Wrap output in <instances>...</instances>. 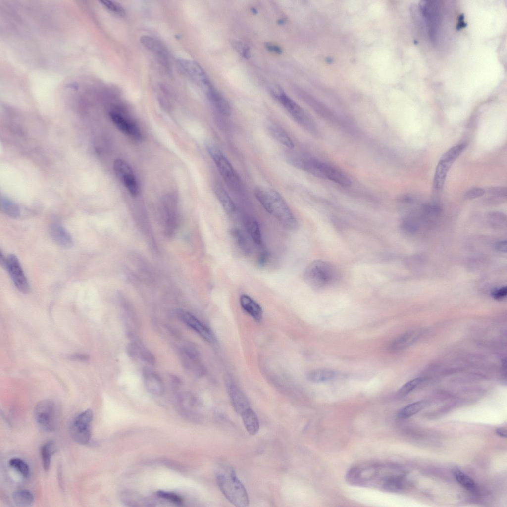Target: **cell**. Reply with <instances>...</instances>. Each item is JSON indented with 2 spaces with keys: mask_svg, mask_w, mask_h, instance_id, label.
<instances>
[{
  "mask_svg": "<svg viewBox=\"0 0 507 507\" xmlns=\"http://www.w3.org/2000/svg\"><path fill=\"white\" fill-rule=\"evenodd\" d=\"M254 195L264 209L288 229L295 230L297 220L282 196L275 190L262 186L254 189Z\"/></svg>",
  "mask_w": 507,
  "mask_h": 507,
  "instance_id": "6da1fadb",
  "label": "cell"
},
{
  "mask_svg": "<svg viewBox=\"0 0 507 507\" xmlns=\"http://www.w3.org/2000/svg\"><path fill=\"white\" fill-rule=\"evenodd\" d=\"M217 485L226 498L238 507L249 506V500L246 488L234 470L229 467H222L216 474Z\"/></svg>",
  "mask_w": 507,
  "mask_h": 507,
  "instance_id": "7a4b0ae2",
  "label": "cell"
},
{
  "mask_svg": "<svg viewBox=\"0 0 507 507\" xmlns=\"http://www.w3.org/2000/svg\"><path fill=\"white\" fill-rule=\"evenodd\" d=\"M303 277L308 286L319 290L334 284L338 278V272L331 263L318 259L312 261L306 266Z\"/></svg>",
  "mask_w": 507,
  "mask_h": 507,
  "instance_id": "3957f363",
  "label": "cell"
},
{
  "mask_svg": "<svg viewBox=\"0 0 507 507\" xmlns=\"http://www.w3.org/2000/svg\"><path fill=\"white\" fill-rule=\"evenodd\" d=\"M295 164L298 167L315 176L328 179L342 186L346 187L351 185L350 178L342 171L318 160L298 159Z\"/></svg>",
  "mask_w": 507,
  "mask_h": 507,
  "instance_id": "277c9868",
  "label": "cell"
},
{
  "mask_svg": "<svg viewBox=\"0 0 507 507\" xmlns=\"http://www.w3.org/2000/svg\"><path fill=\"white\" fill-rule=\"evenodd\" d=\"M207 149L228 187L233 191H240L241 183L239 177L222 151L212 144L208 145Z\"/></svg>",
  "mask_w": 507,
  "mask_h": 507,
  "instance_id": "5b68a950",
  "label": "cell"
},
{
  "mask_svg": "<svg viewBox=\"0 0 507 507\" xmlns=\"http://www.w3.org/2000/svg\"><path fill=\"white\" fill-rule=\"evenodd\" d=\"M58 407L55 402L46 399L36 405L34 415L39 427L46 432H52L57 428L59 423Z\"/></svg>",
  "mask_w": 507,
  "mask_h": 507,
  "instance_id": "8992f818",
  "label": "cell"
},
{
  "mask_svg": "<svg viewBox=\"0 0 507 507\" xmlns=\"http://www.w3.org/2000/svg\"><path fill=\"white\" fill-rule=\"evenodd\" d=\"M272 95L283 105L294 119L304 128L315 133L316 127L309 116L292 99L280 89H273Z\"/></svg>",
  "mask_w": 507,
  "mask_h": 507,
  "instance_id": "52a82bcc",
  "label": "cell"
},
{
  "mask_svg": "<svg viewBox=\"0 0 507 507\" xmlns=\"http://www.w3.org/2000/svg\"><path fill=\"white\" fill-rule=\"evenodd\" d=\"M93 418L92 410L87 409L76 416L71 421L69 432L72 438L76 443L87 444L91 437V423Z\"/></svg>",
  "mask_w": 507,
  "mask_h": 507,
  "instance_id": "ba28073f",
  "label": "cell"
},
{
  "mask_svg": "<svg viewBox=\"0 0 507 507\" xmlns=\"http://www.w3.org/2000/svg\"><path fill=\"white\" fill-rule=\"evenodd\" d=\"M177 63L184 74L205 93L212 87L203 68L195 61L189 59L179 58L177 60Z\"/></svg>",
  "mask_w": 507,
  "mask_h": 507,
  "instance_id": "9c48e42d",
  "label": "cell"
},
{
  "mask_svg": "<svg viewBox=\"0 0 507 507\" xmlns=\"http://www.w3.org/2000/svg\"><path fill=\"white\" fill-rule=\"evenodd\" d=\"M116 175L132 196H136L139 191V185L133 170L124 160L117 159L113 164Z\"/></svg>",
  "mask_w": 507,
  "mask_h": 507,
  "instance_id": "30bf717a",
  "label": "cell"
},
{
  "mask_svg": "<svg viewBox=\"0 0 507 507\" xmlns=\"http://www.w3.org/2000/svg\"><path fill=\"white\" fill-rule=\"evenodd\" d=\"M5 268L17 289L23 293H28L29 284L17 257L9 255L6 258Z\"/></svg>",
  "mask_w": 507,
  "mask_h": 507,
  "instance_id": "8fae6325",
  "label": "cell"
},
{
  "mask_svg": "<svg viewBox=\"0 0 507 507\" xmlns=\"http://www.w3.org/2000/svg\"><path fill=\"white\" fill-rule=\"evenodd\" d=\"M178 315L181 320L201 337L210 343H214L215 338L211 330L190 313L180 310Z\"/></svg>",
  "mask_w": 507,
  "mask_h": 507,
  "instance_id": "7c38bea8",
  "label": "cell"
},
{
  "mask_svg": "<svg viewBox=\"0 0 507 507\" xmlns=\"http://www.w3.org/2000/svg\"><path fill=\"white\" fill-rule=\"evenodd\" d=\"M109 116L116 127L122 133L135 140L142 139V135L140 129L134 122L114 111L110 112Z\"/></svg>",
  "mask_w": 507,
  "mask_h": 507,
  "instance_id": "4fadbf2b",
  "label": "cell"
},
{
  "mask_svg": "<svg viewBox=\"0 0 507 507\" xmlns=\"http://www.w3.org/2000/svg\"><path fill=\"white\" fill-rule=\"evenodd\" d=\"M140 41L144 47L156 56L164 66L168 68L170 63L169 55L166 48L159 40L145 35L141 38Z\"/></svg>",
  "mask_w": 507,
  "mask_h": 507,
  "instance_id": "5bb4252c",
  "label": "cell"
},
{
  "mask_svg": "<svg viewBox=\"0 0 507 507\" xmlns=\"http://www.w3.org/2000/svg\"><path fill=\"white\" fill-rule=\"evenodd\" d=\"M226 388L235 410L241 414L251 408L249 402L242 391L231 379L226 381Z\"/></svg>",
  "mask_w": 507,
  "mask_h": 507,
  "instance_id": "9a60e30c",
  "label": "cell"
},
{
  "mask_svg": "<svg viewBox=\"0 0 507 507\" xmlns=\"http://www.w3.org/2000/svg\"><path fill=\"white\" fill-rule=\"evenodd\" d=\"M49 233L52 240L58 245L67 248L73 246L71 235L60 223L52 222L50 226Z\"/></svg>",
  "mask_w": 507,
  "mask_h": 507,
  "instance_id": "2e32d148",
  "label": "cell"
},
{
  "mask_svg": "<svg viewBox=\"0 0 507 507\" xmlns=\"http://www.w3.org/2000/svg\"><path fill=\"white\" fill-rule=\"evenodd\" d=\"M143 376L145 387L150 393L156 395L163 393V383L158 374L149 368H145Z\"/></svg>",
  "mask_w": 507,
  "mask_h": 507,
  "instance_id": "e0dca14e",
  "label": "cell"
},
{
  "mask_svg": "<svg viewBox=\"0 0 507 507\" xmlns=\"http://www.w3.org/2000/svg\"><path fill=\"white\" fill-rule=\"evenodd\" d=\"M240 304L242 308L255 320L257 322L261 320L262 309L260 305L251 297L246 294L241 295Z\"/></svg>",
  "mask_w": 507,
  "mask_h": 507,
  "instance_id": "ac0fdd59",
  "label": "cell"
},
{
  "mask_svg": "<svg viewBox=\"0 0 507 507\" xmlns=\"http://www.w3.org/2000/svg\"><path fill=\"white\" fill-rule=\"evenodd\" d=\"M127 351L129 355L132 357H137L151 365H153L155 362L153 354L137 342L128 344Z\"/></svg>",
  "mask_w": 507,
  "mask_h": 507,
  "instance_id": "d6986e66",
  "label": "cell"
},
{
  "mask_svg": "<svg viewBox=\"0 0 507 507\" xmlns=\"http://www.w3.org/2000/svg\"><path fill=\"white\" fill-rule=\"evenodd\" d=\"M218 111L224 116H228L231 113V108L226 100L212 87L206 93Z\"/></svg>",
  "mask_w": 507,
  "mask_h": 507,
  "instance_id": "ffe728a7",
  "label": "cell"
},
{
  "mask_svg": "<svg viewBox=\"0 0 507 507\" xmlns=\"http://www.w3.org/2000/svg\"><path fill=\"white\" fill-rule=\"evenodd\" d=\"M420 334L419 331H411L405 333L392 342L390 349L393 351H398L406 348L415 342Z\"/></svg>",
  "mask_w": 507,
  "mask_h": 507,
  "instance_id": "44dd1931",
  "label": "cell"
},
{
  "mask_svg": "<svg viewBox=\"0 0 507 507\" xmlns=\"http://www.w3.org/2000/svg\"><path fill=\"white\" fill-rule=\"evenodd\" d=\"M245 228L253 241L259 246L262 244V236L259 225L253 217L246 216L244 218Z\"/></svg>",
  "mask_w": 507,
  "mask_h": 507,
  "instance_id": "7402d4cb",
  "label": "cell"
},
{
  "mask_svg": "<svg viewBox=\"0 0 507 507\" xmlns=\"http://www.w3.org/2000/svg\"><path fill=\"white\" fill-rule=\"evenodd\" d=\"M241 416L248 432L252 435L256 434L259 428V423L255 412L252 409L249 408L243 412Z\"/></svg>",
  "mask_w": 507,
  "mask_h": 507,
  "instance_id": "603a6c76",
  "label": "cell"
},
{
  "mask_svg": "<svg viewBox=\"0 0 507 507\" xmlns=\"http://www.w3.org/2000/svg\"><path fill=\"white\" fill-rule=\"evenodd\" d=\"M453 163L443 160H439L436 167L434 175L433 185L437 190L443 188L447 174Z\"/></svg>",
  "mask_w": 507,
  "mask_h": 507,
  "instance_id": "cb8c5ba5",
  "label": "cell"
},
{
  "mask_svg": "<svg viewBox=\"0 0 507 507\" xmlns=\"http://www.w3.org/2000/svg\"><path fill=\"white\" fill-rule=\"evenodd\" d=\"M216 196L225 211L229 214H233L236 210V207L234 202L220 185H217L214 187Z\"/></svg>",
  "mask_w": 507,
  "mask_h": 507,
  "instance_id": "d4e9b609",
  "label": "cell"
},
{
  "mask_svg": "<svg viewBox=\"0 0 507 507\" xmlns=\"http://www.w3.org/2000/svg\"><path fill=\"white\" fill-rule=\"evenodd\" d=\"M268 130L271 136L280 144L289 149L294 148V144L292 139L281 127L271 124L268 125Z\"/></svg>",
  "mask_w": 507,
  "mask_h": 507,
  "instance_id": "484cf974",
  "label": "cell"
},
{
  "mask_svg": "<svg viewBox=\"0 0 507 507\" xmlns=\"http://www.w3.org/2000/svg\"><path fill=\"white\" fill-rule=\"evenodd\" d=\"M230 233L242 253L245 255L249 254L251 252L250 246L242 231L238 228H232Z\"/></svg>",
  "mask_w": 507,
  "mask_h": 507,
  "instance_id": "4316f807",
  "label": "cell"
},
{
  "mask_svg": "<svg viewBox=\"0 0 507 507\" xmlns=\"http://www.w3.org/2000/svg\"><path fill=\"white\" fill-rule=\"evenodd\" d=\"M13 500L18 507L30 506L34 502L32 493L28 490L21 489L15 491L12 494Z\"/></svg>",
  "mask_w": 507,
  "mask_h": 507,
  "instance_id": "83f0119b",
  "label": "cell"
},
{
  "mask_svg": "<svg viewBox=\"0 0 507 507\" xmlns=\"http://www.w3.org/2000/svg\"><path fill=\"white\" fill-rule=\"evenodd\" d=\"M335 375V372L331 370L318 369L308 372L307 374V379L311 382L320 383L332 379Z\"/></svg>",
  "mask_w": 507,
  "mask_h": 507,
  "instance_id": "f1b7e54d",
  "label": "cell"
},
{
  "mask_svg": "<svg viewBox=\"0 0 507 507\" xmlns=\"http://www.w3.org/2000/svg\"><path fill=\"white\" fill-rule=\"evenodd\" d=\"M56 446L53 441H49L45 443L41 449V454L43 466L45 471L49 470L51 463V455L55 452Z\"/></svg>",
  "mask_w": 507,
  "mask_h": 507,
  "instance_id": "f546056e",
  "label": "cell"
},
{
  "mask_svg": "<svg viewBox=\"0 0 507 507\" xmlns=\"http://www.w3.org/2000/svg\"><path fill=\"white\" fill-rule=\"evenodd\" d=\"M0 207L6 215L11 218L19 217L20 211L18 205L12 200L4 197L0 198Z\"/></svg>",
  "mask_w": 507,
  "mask_h": 507,
  "instance_id": "4dcf8cb0",
  "label": "cell"
},
{
  "mask_svg": "<svg viewBox=\"0 0 507 507\" xmlns=\"http://www.w3.org/2000/svg\"><path fill=\"white\" fill-rule=\"evenodd\" d=\"M425 406V402L424 401H418L411 404L401 409L398 413V416L401 418L409 417L421 410Z\"/></svg>",
  "mask_w": 507,
  "mask_h": 507,
  "instance_id": "1f68e13d",
  "label": "cell"
},
{
  "mask_svg": "<svg viewBox=\"0 0 507 507\" xmlns=\"http://www.w3.org/2000/svg\"><path fill=\"white\" fill-rule=\"evenodd\" d=\"M466 146L467 144L466 143H462L452 147L442 155L440 160L449 161L453 163L456 159L464 151Z\"/></svg>",
  "mask_w": 507,
  "mask_h": 507,
  "instance_id": "d6a6232c",
  "label": "cell"
},
{
  "mask_svg": "<svg viewBox=\"0 0 507 507\" xmlns=\"http://www.w3.org/2000/svg\"><path fill=\"white\" fill-rule=\"evenodd\" d=\"M454 475L456 481L463 487L473 491L476 488L475 482L468 475L458 469L454 470Z\"/></svg>",
  "mask_w": 507,
  "mask_h": 507,
  "instance_id": "836d02e7",
  "label": "cell"
},
{
  "mask_svg": "<svg viewBox=\"0 0 507 507\" xmlns=\"http://www.w3.org/2000/svg\"><path fill=\"white\" fill-rule=\"evenodd\" d=\"M10 467L16 470L24 477H27L30 473L28 465L22 459L19 458H13L9 461Z\"/></svg>",
  "mask_w": 507,
  "mask_h": 507,
  "instance_id": "e575fe53",
  "label": "cell"
},
{
  "mask_svg": "<svg viewBox=\"0 0 507 507\" xmlns=\"http://www.w3.org/2000/svg\"><path fill=\"white\" fill-rule=\"evenodd\" d=\"M422 379L417 378L410 380L406 383L398 391V395L399 396L406 395L414 389H415L421 383Z\"/></svg>",
  "mask_w": 507,
  "mask_h": 507,
  "instance_id": "d590c367",
  "label": "cell"
},
{
  "mask_svg": "<svg viewBox=\"0 0 507 507\" xmlns=\"http://www.w3.org/2000/svg\"><path fill=\"white\" fill-rule=\"evenodd\" d=\"M101 4L111 12L119 15L124 16L125 11L123 7L117 3L110 0H101Z\"/></svg>",
  "mask_w": 507,
  "mask_h": 507,
  "instance_id": "8d00e7d4",
  "label": "cell"
},
{
  "mask_svg": "<svg viewBox=\"0 0 507 507\" xmlns=\"http://www.w3.org/2000/svg\"><path fill=\"white\" fill-rule=\"evenodd\" d=\"M156 494L159 497L168 500L176 505H181L183 503V500L181 497L174 493L163 491H158Z\"/></svg>",
  "mask_w": 507,
  "mask_h": 507,
  "instance_id": "74e56055",
  "label": "cell"
},
{
  "mask_svg": "<svg viewBox=\"0 0 507 507\" xmlns=\"http://www.w3.org/2000/svg\"><path fill=\"white\" fill-rule=\"evenodd\" d=\"M485 193V191L479 187H474L469 189L466 192L465 197L467 199H472L482 196Z\"/></svg>",
  "mask_w": 507,
  "mask_h": 507,
  "instance_id": "f35d334b",
  "label": "cell"
},
{
  "mask_svg": "<svg viewBox=\"0 0 507 507\" xmlns=\"http://www.w3.org/2000/svg\"><path fill=\"white\" fill-rule=\"evenodd\" d=\"M234 47L242 56L245 58H248L249 57V49L246 45L241 42H237L234 43Z\"/></svg>",
  "mask_w": 507,
  "mask_h": 507,
  "instance_id": "ab89813d",
  "label": "cell"
},
{
  "mask_svg": "<svg viewBox=\"0 0 507 507\" xmlns=\"http://www.w3.org/2000/svg\"><path fill=\"white\" fill-rule=\"evenodd\" d=\"M268 258V254L267 250L264 248H262L261 250L257 261L258 266L260 267L264 266L267 262Z\"/></svg>",
  "mask_w": 507,
  "mask_h": 507,
  "instance_id": "60d3db41",
  "label": "cell"
},
{
  "mask_svg": "<svg viewBox=\"0 0 507 507\" xmlns=\"http://www.w3.org/2000/svg\"><path fill=\"white\" fill-rule=\"evenodd\" d=\"M488 192L496 196L500 197H506L507 188L504 187H493L488 189Z\"/></svg>",
  "mask_w": 507,
  "mask_h": 507,
  "instance_id": "b9f144b4",
  "label": "cell"
},
{
  "mask_svg": "<svg viewBox=\"0 0 507 507\" xmlns=\"http://www.w3.org/2000/svg\"><path fill=\"white\" fill-rule=\"evenodd\" d=\"M507 294V288L506 286L494 290L492 292V296L496 299H501L506 297Z\"/></svg>",
  "mask_w": 507,
  "mask_h": 507,
  "instance_id": "7bdbcfd3",
  "label": "cell"
},
{
  "mask_svg": "<svg viewBox=\"0 0 507 507\" xmlns=\"http://www.w3.org/2000/svg\"><path fill=\"white\" fill-rule=\"evenodd\" d=\"M69 358L74 360L86 361L89 359V356L83 354H75L70 355Z\"/></svg>",
  "mask_w": 507,
  "mask_h": 507,
  "instance_id": "ee69618b",
  "label": "cell"
},
{
  "mask_svg": "<svg viewBox=\"0 0 507 507\" xmlns=\"http://www.w3.org/2000/svg\"><path fill=\"white\" fill-rule=\"evenodd\" d=\"M266 48L270 51L274 52L278 54L282 53V51L280 47L277 45H273L271 44H266Z\"/></svg>",
  "mask_w": 507,
  "mask_h": 507,
  "instance_id": "f6af8a7d",
  "label": "cell"
},
{
  "mask_svg": "<svg viewBox=\"0 0 507 507\" xmlns=\"http://www.w3.org/2000/svg\"><path fill=\"white\" fill-rule=\"evenodd\" d=\"M496 249L500 252L506 253L507 250V241H502L498 242L496 245Z\"/></svg>",
  "mask_w": 507,
  "mask_h": 507,
  "instance_id": "bcb514c9",
  "label": "cell"
},
{
  "mask_svg": "<svg viewBox=\"0 0 507 507\" xmlns=\"http://www.w3.org/2000/svg\"><path fill=\"white\" fill-rule=\"evenodd\" d=\"M496 433L499 436L505 438L507 437V431L504 429L498 428L496 429Z\"/></svg>",
  "mask_w": 507,
  "mask_h": 507,
  "instance_id": "7dc6e473",
  "label": "cell"
}]
</instances>
